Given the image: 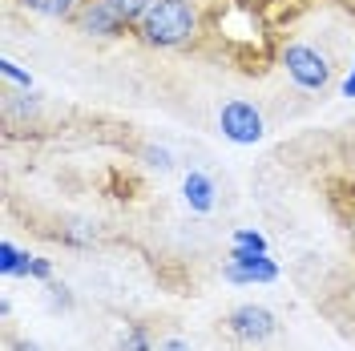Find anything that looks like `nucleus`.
I'll list each match as a JSON object with an SVG mask.
<instances>
[{"instance_id":"423d86ee","label":"nucleus","mask_w":355,"mask_h":351,"mask_svg":"<svg viewBox=\"0 0 355 351\" xmlns=\"http://www.w3.org/2000/svg\"><path fill=\"white\" fill-rule=\"evenodd\" d=\"M222 275H226L230 283H275V279H279V266L270 263L266 255H254L250 263H226Z\"/></svg>"},{"instance_id":"f8f14e48","label":"nucleus","mask_w":355,"mask_h":351,"mask_svg":"<svg viewBox=\"0 0 355 351\" xmlns=\"http://www.w3.org/2000/svg\"><path fill=\"white\" fill-rule=\"evenodd\" d=\"M0 73H4V81H12V85H21V89H33V77H28V73H24V69L17 65V61H8V57L0 61Z\"/></svg>"},{"instance_id":"0eeeda50","label":"nucleus","mask_w":355,"mask_h":351,"mask_svg":"<svg viewBox=\"0 0 355 351\" xmlns=\"http://www.w3.org/2000/svg\"><path fill=\"white\" fill-rule=\"evenodd\" d=\"M182 194H186V206L194 214H210L214 210V178L202 174V170H190L182 182Z\"/></svg>"},{"instance_id":"20e7f679","label":"nucleus","mask_w":355,"mask_h":351,"mask_svg":"<svg viewBox=\"0 0 355 351\" xmlns=\"http://www.w3.org/2000/svg\"><path fill=\"white\" fill-rule=\"evenodd\" d=\"M226 331H230L239 343H266V339L279 331V323H275V315L266 307L246 303V307H234L226 315Z\"/></svg>"},{"instance_id":"f3484780","label":"nucleus","mask_w":355,"mask_h":351,"mask_svg":"<svg viewBox=\"0 0 355 351\" xmlns=\"http://www.w3.org/2000/svg\"><path fill=\"white\" fill-rule=\"evenodd\" d=\"M12 351H37V348H33V343H17Z\"/></svg>"},{"instance_id":"1a4fd4ad","label":"nucleus","mask_w":355,"mask_h":351,"mask_svg":"<svg viewBox=\"0 0 355 351\" xmlns=\"http://www.w3.org/2000/svg\"><path fill=\"white\" fill-rule=\"evenodd\" d=\"M121 351H154V343H150V327L133 323V327L121 335Z\"/></svg>"},{"instance_id":"7ed1b4c3","label":"nucleus","mask_w":355,"mask_h":351,"mask_svg":"<svg viewBox=\"0 0 355 351\" xmlns=\"http://www.w3.org/2000/svg\"><path fill=\"white\" fill-rule=\"evenodd\" d=\"M218 126H222V137L226 142H234V146H254V142H263V113L254 110L250 101L243 97H234V101H226L218 113Z\"/></svg>"},{"instance_id":"6e6552de","label":"nucleus","mask_w":355,"mask_h":351,"mask_svg":"<svg viewBox=\"0 0 355 351\" xmlns=\"http://www.w3.org/2000/svg\"><path fill=\"white\" fill-rule=\"evenodd\" d=\"M21 4L37 17H49V21H73L81 8V0H21Z\"/></svg>"},{"instance_id":"f257e3e1","label":"nucleus","mask_w":355,"mask_h":351,"mask_svg":"<svg viewBox=\"0 0 355 351\" xmlns=\"http://www.w3.org/2000/svg\"><path fill=\"white\" fill-rule=\"evenodd\" d=\"M194 33H198L194 0H154L146 17L137 21V37L154 49H178V44L194 41Z\"/></svg>"},{"instance_id":"ddd939ff","label":"nucleus","mask_w":355,"mask_h":351,"mask_svg":"<svg viewBox=\"0 0 355 351\" xmlns=\"http://www.w3.org/2000/svg\"><path fill=\"white\" fill-rule=\"evenodd\" d=\"M21 275L24 279H53V266H49V259H33V255H24Z\"/></svg>"},{"instance_id":"dca6fc26","label":"nucleus","mask_w":355,"mask_h":351,"mask_svg":"<svg viewBox=\"0 0 355 351\" xmlns=\"http://www.w3.org/2000/svg\"><path fill=\"white\" fill-rule=\"evenodd\" d=\"M343 97H355V65H352V73H347V81H343Z\"/></svg>"},{"instance_id":"4468645a","label":"nucleus","mask_w":355,"mask_h":351,"mask_svg":"<svg viewBox=\"0 0 355 351\" xmlns=\"http://www.w3.org/2000/svg\"><path fill=\"white\" fill-rule=\"evenodd\" d=\"M234 246H254V250L266 255V239L259 234V230H234Z\"/></svg>"},{"instance_id":"f03ea898","label":"nucleus","mask_w":355,"mask_h":351,"mask_svg":"<svg viewBox=\"0 0 355 351\" xmlns=\"http://www.w3.org/2000/svg\"><path fill=\"white\" fill-rule=\"evenodd\" d=\"M283 69L291 73V81L299 89H327L331 85V61L319 53V49H311V44H287L283 49Z\"/></svg>"},{"instance_id":"9b49d317","label":"nucleus","mask_w":355,"mask_h":351,"mask_svg":"<svg viewBox=\"0 0 355 351\" xmlns=\"http://www.w3.org/2000/svg\"><path fill=\"white\" fill-rule=\"evenodd\" d=\"M110 4H113V8H117V12H121L130 24H137L141 17H146V8H150L154 0H110Z\"/></svg>"},{"instance_id":"39448f33","label":"nucleus","mask_w":355,"mask_h":351,"mask_svg":"<svg viewBox=\"0 0 355 351\" xmlns=\"http://www.w3.org/2000/svg\"><path fill=\"white\" fill-rule=\"evenodd\" d=\"M73 24H77L85 37H121V33L130 28V21L113 8L110 0H81Z\"/></svg>"},{"instance_id":"2eb2a0df","label":"nucleus","mask_w":355,"mask_h":351,"mask_svg":"<svg viewBox=\"0 0 355 351\" xmlns=\"http://www.w3.org/2000/svg\"><path fill=\"white\" fill-rule=\"evenodd\" d=\"M157 351H190L186 339H166V343H157Z\"/></svg>"},{"instance_id":"9d476101","label":"nucleus","mask_w":355,"mask_h":351,"mask_svg":"<svg viewBox=\"0 0 355 351\" xmlns=\"http://www.w3.org/2000/svg\"><path fill=\"white\" fill-rule=\"evenodd\" d=\"M24 266V250H17L12 242H0V271L4 275H21Z\"/></svg>"}]
</instances>
